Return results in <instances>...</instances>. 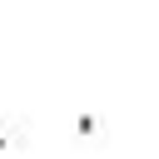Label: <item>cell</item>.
I'll list each match as a JSON object with an SVG mask.
<instances>
[{"mask_svg":"<svg viewBox=\"0 0 159 159\" xmlns=\"http://www.w3.org/2000/svg\"><path fill=\"white\" fill-rule=\"evenodd\" d=\"M75 134H80L84 144H94V139H104V119L89 114V109H80V114H75Z\"/></svg>","mask_w":159,"mask_h":159,"instance_id":"obj_2","label":"cell"},{"mask_svg":"<svg viewBox=\"0 0 159 159\" xmlns=\"http://www.w3.org/2000/svg\"><path fill=\"white\" fill-rule=\"evenodd\" d=\"M25 149H30V119L0 109V159H15V154H25Z\"/></svg>","mask_w":159,"mask_h":159,"instance_id":"obj_1","label":"cell"}]
</instances>
